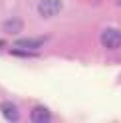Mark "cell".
<instances>
[{"mask_svg":"<svg viewBox=\"0 0 121 123\" xmlns=\"http://www.w3.org/2000/svg\"><path fill=\"white\" fill-rule=\"evenodd\" d=\"M0 111H2V115H4L8 121H16V119L20 117L18 107L14 105V103H10V101H2V103H0Z\"/></svg>","mask_w":121,"mask_h":123,"instance_id":"5","label":"cell"},{"mask_svg":"<svg viewBox=\"0 0 121 123\" xmlns=\"http://www.w3.org/2000/svg\"><path fill=\"white\" fill-rule=\"evenodd\" d=\"M117 4H119V6H121V0H117Z\"/></svg>","mask_w":121,"mask_h":123,"instance_id":"8","label":"cell"},{"mask_svg":"<svg viewBox=\"0 0 121 123\" xmlns=\"http://www.w3.org/2000/svg\"><path fill=\"white\" fill-rule=\"evenodd\" d=\"M46 42V38H24V40H18L16 46L18 48H30V50H36Z\"/></svg>","mask_w":121,"mask_h":123,"instance_id":"6","label":"cell"},{"mask_svg":"<svg viewBox=\"0 0 121 123\" xmlns=\"http://www.w3.org/2000/svg\"><path fill=\"white\" fill-rule=\"evenodd\" d=\"M62 12V0H40L38 14L42 18H54Z\"/></svg>","mask_w":121,"mask_h":123,"instance_id":"1","label":"cell"},{"mask_svg":"<svg viewBox=\"0 0 121 123\" xmlns=\"http://www.w3.org/2000/svg\"><path fill=\"white\" fill-rule=\"evenodd\" d=\"M0 46H4V42H2V40H0Z\"/></svg>","mask_w":121,"mask_h":123,"instance_id":"7","label":"cell"},{"mask_svg":"<svg viewBox=\"0 0 121 123\" xmlns=\"http://www.w3.org/2000/svg\"><path fill=\"white\" fill-rule=\"evenodd\" d=\"M2 30L4 32H8V34H20L22 30H24V20L22 18H8V20H4L2 22Z\"/></svg>","mask_w":121,"mask_h":123,"instance_id":"3","label":"cell"},{"mask_svg":"<svg viewBox=\"0 0 121 123\" xmlns=\"http://www.w3.org/2000/svg\"><path fill=\"white\" fill-rule=\"evenodd\" d=\"M101 44L105 46V48H109V50H115L121 46V30L117 28H107V30H103V34H101Z\"/></svg>","mask_w":121,"mask_h":123,"instance_id":"2","label":"cell"},{"mask_svg":"<svg viewBox=\"0 0 121 123\" xmlns=\"http://www.w3.org/2000/svg\"><path fill=\"white\" fill-rule=\"evenodd\" d=\"M30 119H32L34 123H48L52 119V113L44 105H36L34 109H32V113H30Z\"/></svg>","mask_w":121,"mask_h":123,"instance_id":"4","label":"cell"}]
</instances>
